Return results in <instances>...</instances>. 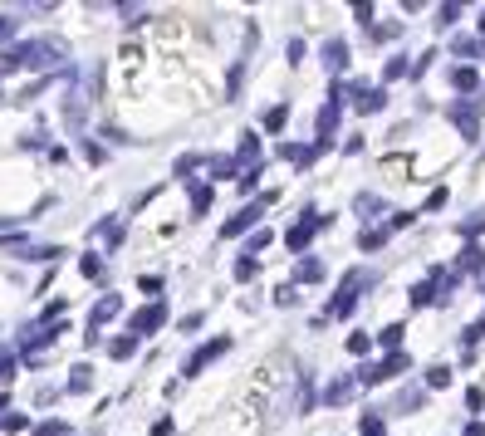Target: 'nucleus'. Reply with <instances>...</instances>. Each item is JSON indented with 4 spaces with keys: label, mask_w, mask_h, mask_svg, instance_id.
<instances>
[{
    "label": "nucleus",
    "mask_w": 485,
    "mask_h": 436,
    "mask_svg": "<svg viewBox=\"0 0 485 436\" xmlns=\"http://www.w3.org/2000/svg\"><path fill=\"white\" fill-rule=\"evenodd\" d=\"M59 59V44L44 39V44H10L5 59H0V74H15V69H49Z\"/></svg>",
    "instance_id": "f257e3e1"
},
{
    "label": "nucleus",
    "mask_w": 485,
    "mask_h": 436,
    "mask_svg": "<svg viewBox=\"0 0 485 436\" xmlns=\"http://www.w3.org/2000/svg\"><path fill=\"white\" fill-rule=\"evenodd\" d=\"M368 285H373V275H368V270H353V275L343 280V289L333 294V304H329V319H348V314L358 309V294H363Z\"/></svg>",
    "instance_id": "f03ea898"
},
{
    "label": "nucleus",
    "mask_w": 485,
    "mask_h": 436,
    "mask_svg": "<svg viewBox=\"0 0 485 436\" xmlns=\"http://www.w3.org/2000/svg\"><path fill=\"white\" fill-rule=\"evenodd\" d=\"M226 348H231V338H211V343H206V348H196L192 358H187V368H182V378H196V373H201V368H206V363H211V358H221V353H226Z\"/></svg>",
    "instance_id": "7ed1b4c3"
},
{
    "label": "nucleus",
    "mask_w": 485,
    "mask_h": 436,
    "mask_svg": "<svg viewBox=\"0 0 485 436\" xmlns=\"http://www.w3.org/2000/svg\"><path fill=\"white\" fill-rule=\"evenodd\" d=\"M162 324H167V304H147L133 314V333H157Z\"/></svg>",
    "instance_id": "20e7f679"
},
{
    "label": "nucleus",
    "mask_w": 485,
    "mask_h": 436,
    "mask_svg": "<svg viewBox=\"0 0 485 436\" xmlns=\"http://www.w3.org/2000/svg\"><path fill=\"white\" fill-rule=\"evenodd\" d=\"M314 230H319V220H314V211H304V216H299V220L290 225V235H285V245H290V250H299V245H309V240H314Z\"/></svg>",
    "instance_id": "39448f33"
},
{
    "label": "nucleus",
    "mask_w": 485,
    "mask_h": 436,
    "mask_svg": "<svg viewBox=\"0 0 485 436\" xmlns=\"http://www.w3.org/2000/svg\"><path fill=\"white\" fill-rule=\"evenodd\" d=\"M353 104H358V113H378L388 104V94H383V89H368V84L358 79V84H353Z\"/></svg>",
    "instance_id": "423d86ee"
},
{
    "label": "nucleus",
    "mask_w": 485,
    "mask_h": 436,
    "mask_svg": "<svg viewBox=\"0 0 485 436\" xmlns=\"http://www.w3.org/2000/svg\"><path fill=\"white\" fill-rule=\"evenodd\" d=\"M451 123L461 127V137H466V142H476V132H481V118H476V108H471V104H456V108H451Z\"/></svg>",
    "instance_id": "0eeeda50"
},
{
    "label": "nucleus",
    "mask_w": 485,
    "mask_h": 436,
    "mask_svg": "<svg viewBox=\"0 0 485 436\" xmlns=\"http://www.w3.org/2000/svg\"><path fill=\"white\" fill-rule=\"evenodd\" d=\"M319 59H324V69H348V44L343 39H324V49H319Z\"/></svg>",
    "instance_id": "6e6552de"
},
{
    "label": "nucleus",
    "mask_w": 485,
    "mask_h": 436,
    "mask_svg": "<svg viewBox=\"0 0 485 436\" xmlns=\"http://www.w3.org/2000/svg\"><path fill=\"white\" fill-rule=\"evenodd\" d=\"M353 392H358V378H338V382L324 387V402L329 407H343V402H353Z\"/></svg>",
    "instance_id": "1a4fd4ad"
},
{
    "label": "nucleus",
    "mask_w": 485,
    "mask_h": 436,
    "mask_svg": "<svg viewBox=\"0 0 485 436\" xmlns=\"http://www.w3.org/2000/svg\"><path fill=\"white\" fill-rule=\"evenodd\" d=\"M265 201H270V197H265ZM265 201H260V206H265ZM260 206H245L240 216H231L226 225H221V235H240V230H250V225H255V216H260Z\"/></svg>",
    "instance_id": "9d476101"
},
{
    "label": "nucleus",
    "mask_w": 485,
    "mask_h": 436,
    "mask_svg": "<svg viewBox=\"0 0 485 436\" xmlns=\"http://www.w3.org/2000/svg\"><path fill=\"white\" fill-rule=\"evenodd\" d=\"M314 280H324V260L304 255V260L294 265V285H314Z\"/></svg>",
    "instance_id": "9b49d317"
},
{
    "label": "nucleus",
    "mask_w": 485,
    "mask_h": 436,
    "mask_svg": "<svg viewBox=\"0 0 485 436\" xmlns=\"http://www.w3.org/2000/svg\"><path fill=\"white\" fill-rule=\"evenodd\" d=\"M59 333H64L59 324H39V328H30V333H25V353L44 348V343H49V338H59Z\"/></svg>",
    "instance_id": "f8f14e48"
},
{
    "label": "nucleus",
    "mask_w": 485,
    "mask_h": 436,
    "mask_svg": "<svg viewBox=\"0 0 485 436\" xmlns=\"http://www.w3.org/2000/svg\"><path fill=\"white\" fill-rule=\"evenodd\" d=\"M98 240H103V245H118V240H123V220L103 216V220H98Z\"/></svg>",
    "instance_id": "ddd939ff"
},
{
    "label": "nucleus",
    "mask_w": 485,
    "mask_h": 436,
    "mask_svg": "<svg viewBox=\"0 0 485 436\" xmlns=\"http://www.w3.org/2000/svg\"><path fill=\"white\" fill-rule=\"evenodd\" d=\"M451 84H456V89H461V94H471V89H476V84H481V74H476V69H466V64H461V69H451Z\"/></svg>",
    "instance_id": "4468645a"
},
{
    "label": "nucleus",
    "mask_w": 485,
    "mask_h": 436,
    "mask_svg": "<svg viewBox=\"0 0 485 436\" xmlns=\"http://www.w3.org/2000/svg\"><path fill=\"white\" fill-rule=\"evenodd\" d=\"M383 211H388L383 197H358V216H383Z\"/></svg>",
    "instance_id": "2eb2a0df"
},
{
    "label": "nucleus",
    "mask_w": 485,
    "mask_h": 436,
    "mask_svg": "<svg viewBox=\"0 0 485 436\" xmlns=\"http://www.w3.org/2000/svg\"><path fill=\"white\" fill-rule=\"evenodd\" d=\"M481 265H485V255H481V250H476V245H471V250L461 255V270H456V275H476Z\"/></svg>",
    "instance_id": "dca6fc26"
},
{
    "label": "nucleus",
    "mask_w": 485,
    "mask_h": 436,
    "mask_svg": "<svg viewBox=\"0 0 485 436\" xmlns=\"http://www.w3.org/2000/svg\"><path fill=\"white\" fill-rule=\"evenodd\" d=\"M133 343H137V338H133V333H123V338H113V343H108V353H113V358H133Z\"/></svg>",
    "instance_id": "f3484780"
},
{
    "label": "nucleus",
    "mask_w": 485,
    "mask_h": 436,
    "mask_svg": "<svg viewBox=\"0 0 485 436\" xmlns=\"http://www.w3.org/2000/svg\"><path fill=\"white\" fill-rule=\"evenodd\" d=\"M481 230H485V211H476V216H466V220H461V235H466V240H476Z\"/></svg>",
    "instance_id": "a211bd4d"
},
{
    "label": "nucleus",
    "mask_w": 485,
    "mask_h": 436,
    "mask_svg": "<svg viewBox=\"0 0 485 436\" xmlns=\"http://www.w3.org/2000/svg\"><path fill=\"white\" fill-rule=\"evenodd\" d=\"M285 123H290V108H285V104H280V108H270V113H265V127H270V132H280Z\"/></svg>",
    "instance_id": "6ab92c4d"
},
{
    "label": "nucleus",
    "mask_w": 485,
    "mask_h": 436,
    "mask_svg": "<svg viewBox=\"0 0 485 436\" xmlns=\"http://www.w3.org/2000/svg\"><path fill=\"white\" fill-rule=\"evenodd\" d=\"M363 436H388V427H383L378 412H363Z\"/></svg>",
    "instance_id": "aec40b11"
},
{
    "label": "nucleus",
    "mask_w": 485,
    "mask_h": 436,
    "mask_svg": "<svg viewBox=\"0 0 485 436\" xmlns=\"http://www.w3.org/2000/svg\"><path fill=\"white\" fill-rule=\"evenodd\" d=\"M69 392H89V368H84V363L69 373Z\"/></svg>",
    "instance_id": "412c9836"
},
{
    "label": "nucleus",
    "mask_w": 485,
    "mask_h": 436,
    "mask_svg": "<svg viewBox=\"0 0 485 436\" xmlns=\"http://www.w3.org/2000/svg\"><path fill=\"white\" fill-rule=\"evenodd\" d=\"M235 280H255V255H240L235 260Z\"/></svg>",
    "instance_id": "4be33fe9"
},
{
    "label": "nucleus",
    "mask_w": 485,
    "mask_h": 436,
    "mask_svg": "<svg viewBox=\"0 0 485 436\" xmlns=\"http://www.w3.org/2000/svg\"><path fill=\"white\" fill-rule=\"evenodd\" d=\"M426 382H431V387H446V382H451V368H446V363H436V368L426 373Z\"/></svg>",
    "instance_id": "5701e85b"
},
{
    "label": "nucleus",
    "mask_w": 485,
    "mask_h": 436,
    "mask_svg": "<svg viewBox=\"0 0 485 436\" xmlns=\"http://www.w3.org/2000/svg\"><path fill=\"white\" fill-rule=\"evenodd\" d=\"M358 245H363V250H378V245H383V230H363Z\"/></svg>",
    "instance_id": "b1692460"
},
{
    "label": "nucleus",
    "mask_w": 485,
    "mask_h": 436,
    "mask_svg": "<svg viewBox=\"0 0 485 436\" xmlns=\"http://www.w3.org/2000/svg\"><path fill=\"white\" fill-rule=\"evenodd\" d=\"M402 343V324H388L383 328V348H397Z\"/></svg>",
    "instance_id": "393cba45"
},
{
    "label": "nucleus",
    "mask_w": 485,
    "mask_h": 436,
    "mask_svg": "<svg viewBox=\"0 0 485 436\" xmlns=\"http://www.w3.org/2000/svg\"><path fill=\"white\" fill-rule=\"evenodd\" d=\"M192 201H196V211H206V201H211V192H206V182H196V187H192Z\"/></svg>",
    "instance_id": "a878e982"
},
{
    "label": "nucleus",
    "mask_w": 485,
    "mask_h": 436,
    "mask_svg": "<svg viewBox=\"0 0 485 436\" xmlns=\"http://www.w3.org/2000/svg\"><path fill=\"white\" fill-rule=\"evenodd\" d=\"M348 348H353V353H368V348H373V338H368V333H353V338H348Z\"/></svg>",
    "instance_id": "bb28decb"
},
{
    "label": "nucleus",
    "mask_w": 485,
    "mask_h": 436,
    "mask_svg": "<svg viewBox=\"0 0 485 436\" xmlns=\"http://www.w3.org/2000/svg\"><path fill=\"white\" fill-rule=\"evenodd\" d=\"M0 427H5V432H20V427H25V417H20V412H5V422H0Z\"/></svg>",
    "instance_id": "cd10ccee"
},
{
    "label": "nucleus",
    "mask_w": 485,
    "mask_h": 436,
    "mask_svg": "<svg viewBox=\"0 0 485 436\" xmlns=\"http://www.w3.org/2000/svg\"><path fill=\"white\" fill-rule=\"evenodd\" d=\"M98 270H103V265H98V255H84V275H89V280H98Z\"/></svg>",
    "instance_id": "c85d7f7f"
},
{
    "label": "nucleus",
    "mask_w": 485,
    "mask_h": 436,
    "mask_svg": "<svg viewBox=\"0 0 485 436\" xmlns=\"http://www.w3.org/2000/svg\"><path fill=\"white\" fill-rule=\"evenodd\" d=\"M64 432V422H44V427H35V436H59Z\"/></svg>",
    "instance_id": "c756f323"
},
{
    "label": "nucleus",
    "mask_w": 485,
    "mask_h": 436,
    "mask_svg": "<svg viewBox=\"0 0 485 436\" xmlns=\"http://www.w3.org/2000/svg\"><path fill=\"white\" fill-rule=\"evenodd\" d=\"M15 35V20H0V39H10Z\"/></svg>",
    "instance_id": "7c9ffc66"
},
{
    "label": "nucleus",
    "mask_w": 485,
    "mask_h": 436,
    "mask_svg": "<svg viewBox=\"0 0 485 436\" xmlns=\"http://www.w3.org/2000/svg\"><path fill=\"white\" fill-rule=\"evenodd\" d=\"M10 378V353H0V382Z\"/></svg>",
    "instance_id": "2f4dec72"
},
{
    "label": "nucleus",
    "mask_w": 485,
    "mask_h": 436,
    "mask_svg": "<svg viewBox=\"0 0 485 436\" xmlns=\"http://www.w3.org/2000/svg\"><path fill=\"white\" fill-rule=\"evenodd\" d=\"M466 436H485V422H471V427H466Z\"/></svg>",
    "instance_id": "473e14b6"
},
{
    "label": "nucleus",
    "mask_w": 485,
    "mask_h": 436,
    "mask_svg": "<svg viewBox=\"0 0 485 436\" xmlns=\"http://www.w3.org/2000/svg\"><path fill=\"white\" fill-rule=\"evenodd\" d=\"M481 35H485V10H481Z\"/></svg>",
    "instance_id": "72a5a7b5"
}]
</instances>
